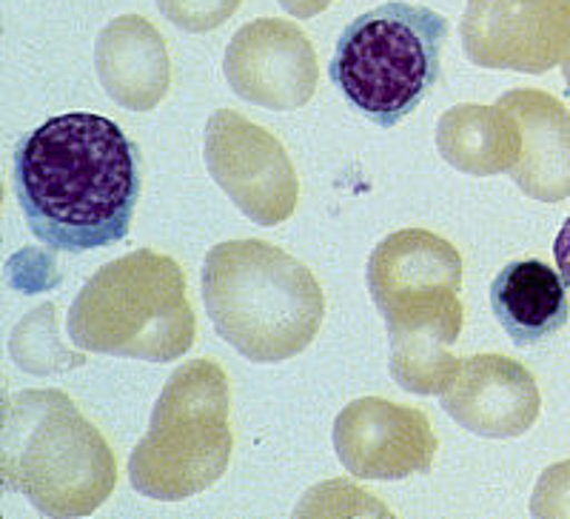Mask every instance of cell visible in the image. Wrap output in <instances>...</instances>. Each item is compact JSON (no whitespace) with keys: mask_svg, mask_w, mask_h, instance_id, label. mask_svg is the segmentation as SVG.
<instances>
[{"mask_svg":"<svg viewBox=\"0 0 570 519\" xmlns=\"http://www.w3.org/2000/svg\"><path fill=\"white\" fill-rule=\"evenodd\" d=\"M14 192L35 237L55 252L115 246L140 200V149L104 115L49 117L14 151Z\"/></svg>","mask_w":570,"mask_h":519,"instance_id":"obj_1","label":"cell"},{"mask_svg":"<svg viewBox=\"0 0 570 519\" xmlns=\"http://www.w3.org/2000/svg\"><path fill=\"white\" fill-rule=\"evenodd\" d=\"M203 303L214 329L252 363H283L312 345L325 294L312 268L266 241H228L206 254Z\"/></svg>","mask_w":570,"mask_h":519,"instance_id":"obj_2","label":"cell"},{"mask_svg":"<svg viewBox=\"0 0 570 519\" xmlns=\"http://www.w3.org/2000/svg\"><path fill=\"white\" fill-rule=\"evenodd\" d=\"M0 474L46 517H86L115 491L117 460L63 391L32 389L3 405Z\"/></svg>","mask_w":570,"mask_h":519,"instance_id":"obj_3","label":"cell"},{"mask_svg":"<svg viewBox=\"0 0 570 519\" xmlns=\"http://www.w3.org/2000/svg\"><path fill=\"white\" fill-rule=\"evenodd\" d=\"M69 343L111 358L171 363L195 345L186 274L151 248L117 257L86 280L69 309Z\"/></svg>","mask_w":570,"mask_h":519,"instance_id":"obj_4","label":"cell"},{"mask_svg":"<svg viewBox=\"0 0 570 519\" xmlns=\"http://www.w3.org/2000/svg\"><path fill=\"white\" fill-rule=\"evenodd\" d=\"M232 448L226 371L214 360H188L169 376L149 431L131 451V488L149 500H188L226 474Z\"/></svg>","mask_w":570,"mask_h":519,"instance_id":"obj_5","label":"cell"},{"mask_svg":"<svg viewBox=\"0 0 570 519\" xmlns=\"http://www.w3.org/2000/svg\"><path fill=\"white\" fill-rule=\"evenodd\" d=\"M448 20L428 7L385 3L348 23L331 60V80L348 104L391 129L440 80Z\"/></svg>","mask_w":570,"mask_h":519,"instance_id":"obj_6","label":"cell"},{"mask_svg":"<svg viewBox=\"0 0 570 519\" xmlns=\"http://www.w3.org/2000/svg\"><path fill=\"white\" fill-rule=\"evenodd\" d=\"M206 169L228 200L257 226H277L294 215L299 180L294 163L272 131L232 109L206 124Z\"/></svg>","mask_w":570,"mask_h":519,"instance_id":"obj_7","label":"cell"},{"mask_svg":"<svg viewBox=\"0 0 570 519\" xmlns=\"http://www.w3.org/2000/svg\"><path fill=\"white\" fill-rule=\"evenodd\" d=\"M460 35L482 69L544 75L570 49V0H468Z\"/></svg>","mask_w":570,"mask_h":519,"instance_id":"obj_8","label":"cell"},{"mask_svg":"<svg viewBox=\"0 0 570 519\" xmlns=\"http://www.w3.org/2000/svg\"><path fill=\"white\" fill-rule=\"evenodd\" d=\"M223 72L237 98L274 111L303 109L320 84L308 35L279 18H259L234 35Z\"/></svg>","mask_w":570,"mask_h":519,"instance_id":"obj_9","label":"cell"},{"mask_svg":"<svg viewBox=\"0 0 570 519\" xmlns=\"http://www.w3.org/2000/svg\"><path fill=\"white\" fill-rule=\"evenodd\" d=\"M334 448L356 480H409L431 471L440 440L420 409L363 396L334 420Z\"/></svg>","mask_w":570,"mask_h":519,"instance_id":"obj_10","label":"cell"},{"mask_svg":"<svg viewBox=\"0 0 570 519\" xmlns=\"http://www.w3.org/2000/svg\"><path fill=\"white\" fill-rule=\"evenodd\" d=\"M391 340V376L411 394H442L460 360L451 345L460 340L465 309L460 292H422L380 309Z\"/></svg>","mask_w":570,"mask_h":519,"instance_id":"obj_11","label":"cell"},{"mask_svg":"<svg viewBox=\"0 0 570 519\" xmlns=\"http://www.w3.org/2000/svg\"><path fill=\"white\" fill-rule=\"evenodd\" d=\"M442 409L471 434L488 440L522 437L542 411V396L531 371L505 354L462 358L442 391Z\"/></svg>","mask_w":570,"mask_h":519,"instance_id":"obj_12","label":"cell"},{"mask_svg":"<svg viewBox=\"0 0 570 519\" xmlns=\"http://www.w3.org/2000/svg\"><path fill=\"white\" fill-rule=\"evenodd\" d=\"M517 117L522 149L511 177L528 197L559 203L570 197V111L539 89H513L497 100Z\"/></svg>","mask_w":570,"mask_h":519,"instance_id":"obj_13","label":"cell"},{"mask_svg":"<svg viewBox=\"0 0 570 519\" xmlns=\"http://www.w3.org/2000/svg\"><path fill=\"white\" fill-rule=\"evenodd\" d=\"M100 86L117 106L149 111L169 95L171 60L163 35L140 14L115 18L95 43Z\"/></svg>","mask_w":570,"mask_h":519,"instance_id":"obj_14","label":"cell"},{"mask_svg":"<svg viewBox=\"0 0 570 519\" xmlns=\"http://www.w3.org/2000/svg\"><path fill=\"white\" fill-rule=\"evenodd\" d=\"M462 257L456 246L425 228L389 234L368 260V292L376 309L420 292H460Z\"/></svg>","mask_w":570,"mask_h":519,"instance_id":"obj_15","label":"cell"},{"mask_svg":"<svg viewBox=\"0 0 570 519\" xmlns=\"http://www.w3.org/2000/svg\"><path fill=\"white\" fill-rule=\"evenodd\" d=\"M491 305L508 337L537 345L562 332L570 317L564 274L542 260H517L493 277Z\"/></svg>","mask_w":570,"mask_h":519,"instance_id":"obj_16","label":"cell"},{"mask_svg":"<svg viewBox=\"0 0 570 519\" xmlns=\"http://www.w3.org/2000/svg\"><path fill=\"white\" fill-rule=\"evenodd\" d=\"M436 149L456 172L473 177L502 175L519 160L522 131L505 106L462 104L440 117Z\"/></svg>","mask_w":570,"mask_h":519,"instance_id":"obj_17","label":"cell"},{"mask_svg":"<svg viewBox=\"0 0 570 519\" xmlns=\"http://www.w3.org/2000/svg\"><path fill=\"white\" fill-rule=\"evenodd\" d=\"M160 14L183 32H212L223 27L243 0H155Z\"/></svg>","mask_w":570,"mask_h":519,"instance_id":"obj_18","label":"cell"},{"mask_svg":"<svg viewBox=\"0 0 570 519\" xmlns=\"http://www.w3.org/2000/svg\"><path fill=\"white\" fill-rule=\"evenodd\" d=\"M531 513L539 519H570V460L544 468L533 488Z\"/></svg>","mask_w":570,"mask_h":519,"instance_id":"obj_19","label":"cell"},{"mask_svg":"<svg viewBox=\"0 0 570 519\" xmlns=\"http://www.w3.org/2000/svg\"><path fill=\"white\" fill-rule=\"evenodd\" d=\"M331 3L334 0H279V7L288 14H294V18H317Z\"/></svg>","mask_w":570,"mask_h":519,"instance_id":"obj_20","label":"cell"},{"mask_svg":"<svg viewBox=\"0 0 570 519\" xmlns=\"http://www.w3.org/2000/svg\"><path fill=\"white\" fill-rule=\"evenodd\" d=\"M553 254H557V266L562 268L564 280L570 283V215L564 221V226L559 228L557 243H553Z\"/></svg>","mask_w":570,"mask_h":519,"instance_id":"obj_21","label":"cell"},{"mask_svg":"<svg viewBox=\"0 0 570 519\" xmlns=\"http://www.w3.org/2000/svg\"><path fill=\"white\" fill-rule=\"evenodd\" d=\"M562 75H564V84H568V91H570V49L562 60Z\"/></svg>","mask_w":570,"mask_h":519,"instance_id":"obj_22","label":"cell"}]
</instances>
